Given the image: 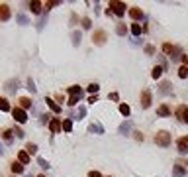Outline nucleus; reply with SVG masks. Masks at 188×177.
Wrapping results in <instances>:
<instances>
[{"instance_id":"09e8293b","label":"nucleus","mask_w":188,"mask_h":177,"mask_svg":"<svg viewBox=\"0 0 188 177\" xmlns=\"http://www.w3.org/2000/svg\"><path fill=\"white\" fill-rule=\"evenodd\" d=\"M98 100V97H96V94H90V99H88V102H92V105H94V102H96Z\"/></svg>"},{"instance_id":"39448f33","label":"nucleus","mask_w":188,"mask_h":177,"mask_svg":"<svg viewBox=\"0 0 188 177\" xmlns=\"http://www.w3.org/2000/svg\"><path fill=\"white\" fill-rule=\"evenodd\" d=\"M12 116H14V120H16V122H20V124H24V122L27 120V114H26V110H24V108H20V106L12 108Z\"/></svg>"},{"instance_id":"79ce46f5","label":"nucleus","mask_w":188,"mask_h":177,"mask_svg":"<svg viewBox=\"0 0 188 177\" xmlns=\"http://www.w3.org/2000/svg\"><path fill=\"white\" fill-rule=\"evenodd\" d=\"M145 53H147V55H153V53H155V47H153V46H145Z\"/></svg>"},{"instance_id":"e433bc0d","label":"nucleus","mask_w":188,"mask_h":177,"mask_svg":"<svg viewBox=\"0 0 188 177\" xmlns=\"http://www.w3.org/2000/svg\"><path fill=\"white\" fill-rule=\"evenodd\" d=\"M172 49H175V46H172V43H165V46H163V51H165V53H172Z\"/></svg>"},{"instance_id":"cd10ccee","label":"nucleus","mask_w":188,"mask_h":177,"mask_svg":"<svg viewBox=\"0 0 188 177\" xmlns=\"http://www.w3.org/2000/svg\"><path fill=\"white\" fill-rule=\"evenodd\" d=\"M163 71H165V69H163V67H159V65H157V67L153 69V73H151V77H153V79H159V77L163 75Z\"/></svg>"},{"instance_id":"f8f14e48","label":"nucleus","mask_w":188,"mask_h":177,"mask_svg":"<svg viewBox=\"0 0 188 177\" xmlns=\"http://www.w3.org/2000/svg\"><path fill=\"white\" fill-rule=\"evenodd\" d=\"M6 91L8 93H16V88H18V79H10V81H6Z\"/></svg>"},{"instance_id":"f03ea898","label":"nucleus","mask_w":188,"mask_h":177,"mask_svg":"<svg viewBox=\"0 0 188 177\" xmlns=\"http://www.w3.org/2000/svg\"><path fill=\"white\" fill-rule=\"evenodd\" d=\"M188 173V164L184 159H178L175 165H172V177H184Z\"/></svg>"},{"instance_id":"4c0bfd02","label":"nucleus","mask_w":188,"mask_h":177,"mask_svg":"<svg viewBox=\"0 0 188 177\" xmlns=\"http://www.w3.org/2000/svg\"><path fill=\"white\" fill-rule=\"evenodd\" d=\"M61 2L59 0H51V2H45V10H49V8H53V6H59Z\"/></svg>"},{"instance_id":"4468645a","label":"nucleus","mask_w":188,"mask_h":177,"mask_svg":"<svg viewBox=\"0 0 188 177\" xmlns=\"http://www.w3.org/2000/svg\"><path fill=\"white\" fill-rule=\"evenodd\" d=\"M159 91H161V94H172V87H171L169 81H163V83H161V88H159Z\"/></svg>"},{"instance_id":"f3484780","label":"nucleus","mask_w":188,"mask_h":177,"mask_svg":"<svg viewBox=\"0 0 188 177\" xmlns=\"http://www.w3.org/2000/svg\"><path fill=\"white\" fill-rule=\"evenodd\" d=\"M18 161H20V164H24V165H26V164H30V153H27L26 150H24V152H20V153H18Z\"/></svg>"},{"instance_id":"a18cd8bd","label":"nucleus","mask_w":188,"mask_h":177,"mask_svg":"<svg viewBox=\"0 0 188 177\" xmlns=\"http://www.w3.org/2000/svg\"><path fill=\"white\" fill-rule=\"evenodd\" d=\"M133 134H135V140H137V142H143V134H141V132H133Z\"/></svg>"},{"instance_id":"ea45409f","label":"nucleus","mask_w":188,"mask_h":177,"mask_svg":"<svg viewBox=\"0 0 188 177\" xmlns=\"http://www.w3.org/2000/svg\"><path fill=\"white\" fill-rule=\"evenodd\" d=\"M90 26H92V20H90V18H82V28L88 30Z\"/></svg>"},{"instance_id":"72a5a7b5","label":"nucleus","mask_w":188,"mask_h":177,"mask_svg":"<svg viewBox=\"0 0 188 177\" xmlns=\"http://www.w3.org/2000/svg\"><path fill=\"white\" fill-rule=\"evenodd\" d=\"M131 34L133 35H141V26L139 24H131Z\"/></svg>"},{"instance_id":"20e7f679","label":"nucleus","mask_w":188,"mask_h":177,"mask_svg":"<svg viewBox=\"0 0 188 177\" xmlns=\"http://www.w3.org/2000/svg\"><path fill=\"white\" fill-rule=\"evenodd\" d=\"M108 40V34L104 32V30H96V32L92 34V43L94 46H104Z\"/></svg>"},{"instance_id":"1a4fd4ad","label":"nucleus","mask_w":188,"mask_h":177,"mask_svg":"<svg viewBox=\"0 0 188 177\" xmlns=\"http://www.w3.org/2000/svg\"><path fill=\"white\" fill-rule=\"evenodd\" d=\"M176 148H178L180 153H186L188 152V136H180L176 140Z\"/></svg>"},{"instance_id":"a878e982","label":"nucleus","mask_w":188,"mask_h":177,"mask_svg":"<svg viewBox=\"0 0 188 177\" xmlns=\"http://www.w3.org/2000/svg\"><path fill=\"white\" fill-rule=\"evenodd\" d=\"M0 110H2V112H8V110H12V108H10V102L6 100V99H0Z\"/></svg>"},{"instance_id":"2f4dec72","label":"nucleus","mask_w":188,"mask_h":177,"mask_svg":"<svg viewBox=\"0 0 188 177\" xmlns=\"http://www.w3.org/2000/svg\"><path fill=\"white\" fill-rule=\"evenodd\" d=\"M81 40H82L81 32H73V46H78V43H81Z\"/></svg>"},{"instance_id":"c9c22d12","label":"nucleus","mask_w":188,"mask_h":177,"mask_svg":"<svg viewBox=\"0 0 188 177\" xmlns=\"http://www.w3.org/2000/svg\"><path fill=\"white\" fill-rule=\"evenodd\" d=\"M98 91H100V87H98L96 83H92V85H88V93H90V94H96Z\"/></svg>"},{"instance_id":"4be33fe9","label":"nucleus","mask_w":188,"mask_h":177,"mask_svg":"<svg viewBox=\"0 0 188 177\" xmlns=\"http://www.w3.org/2000/svg\"><path fill=\"white\" fill-rule=\"evenodd\" d=\"M88 130L92 132V134H104V128L100 126V124H96V122H94V124H90V126H88Z\"/></svg>"},{"instance_id":"37998d69","label":"nucleus","mask_w":188,"mask_h":177,"mask_svg":"<svg viewBox=\"0 0 188 177\" xmlns=\"http://www.w3.org/2000/svg\"><path fill=\"white\" fill-rule=\"evenodd\" d=\"M37 164H39L41 167H49V164H47V161L43 159V158H37Z\"/></svg>"},{"instance_id":"ddd939ff","label":"nucleus","mask_w":188,"mask_h":177,"mask_svg":"<svg viewBox=\"0 0 188 177\" xmlns=\"http://www.w3.org/2000/svg\"><path fill=\"white\" fill-rule=\"evenodd\" d=\"M2 140H4L6 144H12V142H14V130H8V128H6V130L2 132Z\"/></svg>"},{"instance_id":"c03bdc74","label":"nucleus","mask_w":188,"mask_h":177,"mask_svg":"<svg viewBox=\"0 0 188 177\" xmlns=\"http://www.w3.org/2000/svg\"><path fill=\"white\" fill-rule=\"evenodd\" d=\"M84 114H86V108H84V106H81V108H78V120H81V118H82Z\"/></svg>"},{"instance_id":"f704fd0d","label":"nucleus","mask_w":188,"mask_h":177,"mask_svg":"<svg viewBox=\"0 0 188 177\" xmlns=\"http://www.w3.org/2000/svg\"><path fill=\"white\" fill-rule=\"evenodd\" d=\"M171 59H172V61H176V59H180V49H178V47H175V49H172V53H171Z\"/></svg>"},{"instance_id":"6ab92c4d","label":"nucleus","mask_w":188,"mask_h":177,"mask_svg":"<svg viewBox=\"0 0 188 177\" xmlns=\"http://www.w3.org/2000/svg\"><path fill=\"white\" fill-rule=\"evenodd\" d=\"M10 169H12L16 175H18V173H24V164H20V161H14V164L10 165Z\"/></svg>"},{"instance_id":"2eb2a0df","label":"nucleus","mask_w":188,"mask_h":177,"mask_svg":"<svg viewBox=\"0 0 188 177\" xmlns=\"http://www.w3.org/2000/svg\"><path fill=\"white\" fill-rule=\"evenodd\" d=\"M30 8L33 14H41V8H43V4L39 2V0H33V2H30Z\"/></svg>"},{"instance_id":"bb28decb","label":"nucleus","mask_w":188,"mask_h":177,"mask_svg":"<svg viewBox=\"0 0 188 177\" xmlns=\"http://www.w3.org/2000/svg\"><path fill=\"white\" fill-rule=\"evenodd\" d=\"M26 152L30 153V156H32V153H37V144H32V142H30V144L26 146Z\"/></svg>"},{"instance_id":"aec40b11","label":"nucleus","mask_w":188,"mask_h":177,"mask_svg":"<svg viewBox=\"0 0 188 177\" xmlns=\"http://www.w3.org/2000/svg\"><path fill=\"white\" fill-rule=\"evenodd\" d=\"M157 114H159V116H171V108H169L167 105H161V106L157 108Z\"/></svg>"},{"instance_id":"8fccbe9b","label":"nucleus","mask_w":188,"mask_h":177,"mask_svg":"<svg viewBox=\"0 0 188 177\" xmlns=\"http://www.w3.org/2000/svg\"><path fill=\"white\" fill-rule=\"evenodd\" d=\"M2 152H4V150H2V144H0V156H2Z\"/></svg>"},{"instance_id":"c85d7f7f","label":"nucleus","mask_w":188,"mask_h":177,"mask_svg":"<svg viewBox=\"0 0 188 177\" xmlns=\"http://www.w3.org/2000/svg\"><path fill=\"white\" fill-rule=\"evenodd\" d=\"M178 77L180 79H186L188 77V65H182V67L178 69Z\"/></svg>"},{"instance_id":"f257e3e1","label":"nucleus","mask_w":188,"mask_h":177,"mask_svg":"<svg viewBox=\"0 0 188 177\" xmlns=\"http://www.w3.org/2000/svg\"><path fill=\"white\" fill-rule=\"evenodd\" d=\"M171 134L167 130H161V132H157L155 134V144L157 146H161V148H167V146H171Z\"/></svg>"},{"instance_id":"9d476101","label":"nucleus","mask_w":188,"mask_h":177,"mask_svg":"<svg viewBox=\"0 0 188 177\" xmlns=\"http://www.w3.org/2000/svg\"><path fill=\"white\" fill-rule=\"evenodd\" d=\"M131 128H133V122H131V120H126L124 124H120V130H118V132H120L121 136H129Z\"/></svg>"},{"instance_id":"de8ad7c7","label":"nucleus","mask_w":188,"mask_h":177,"mask_svg":"<svg viewBox=\"0 0 188 177\" xmlns=\"http://www.w3.org/2000/svg\"><path fill=\"white\" fill-rule=\"evenodd\" d=\"M110 99H112V100H118L120 94H118V93H110Z\"/></svg>"},{"instance_id":"dca6fc26","label":"nucleus","mask_w":188,"mask_h":177,"mask_svg":"<svg viewBox=\"0 0 188 177\" xmlns=\"http://www.w3.org/2000/svg\"><path fill=\"white\" fill-rule=\"evenodd\" d=\"M45 102H47V106L53 110V112H61V105H57V102L53 100V99H45Z\"/></svg>"},{"instance_id":"a211bd4d","label":"nucleus","mask_w":188,"mask_h":177,"mask_svg":"<svg viewBox=\"0 0 188 177\" xmlns=\"http://www.w3.org/2000/svg\"><path fill=\"white\" fill-rule=\"evenodd\" d=\"M129 16H131V20H141L143 12H141V8H131L129 10Z\"/></svg>"},{"instance_id":"7ed1b4c3","label":"nucleus","mask_w":188,"mask_h":177,"mask_svg":"<svg viewBox=\"0 0 188 177\" xmlns=\"http://www.w3.org/2000/svg\"><path fill=\"white\" fill-rule=\"evenodd\" d=\"M108 10L116 16H124L126 14V4L120 2V0H110V6H108Z\"/></svg>"},{"instance_id":"412c9836","label":"nucleus","mask_w":188,"mask_h":177,"mask_svg":"<svg viewBox=\"0 0 188 177\" xmlns=\"http://www.w3.org/2000/svg\"><path fill=\"white\" fill-rule=\"evenodd\" d=\"M18 102H20V108H24V110L26 108H32V99H27V97H22Z\"/></svg>"},{"instance_id":"6e6552de","label":"nucleus","mask_w":188,"mask_h":177,"mask_svg":"<svg viewBox=\"0 0 188 177\" xmlns=\"http://www.w3.org/2000/svg\"><path fill=\"white\" fill-rule=\"evenodd\" d=\"M49 130H51L53 134H59V132L63 130V120H59V118H51V120H49Z\"/></svg>"},{"instance_id":"7c9ffc66","label":"nucleus","mask_w":188,"mask_h":177,"mask_svg":"<svg viewBox=\"0 0 188 177\" xmlns=\"http://www.w3.org/2000/svg\"><path fill=\"white\" fill-rule=\"evenodd\" d=\"M69 93L71 94H82V88L78 85H73V87H69Z\"/></svg>"},{"instance_id":"603ef678","label":"nucleus","mask_w":188,"mask_h":177,"mask_svg":"<svg viewBox=\"0 0 188 177\" xmlns=\"http://www.w3.org/2000/svg\"><path fill=\"white\" fill-rule=\"evenodd\" d=\"M27 177H32V175H27Z\"/></svg>"},{"instance_id":"49530a36","label":"nucleus","mask_w":188,"mask_h":177,"mask_svg":"<svg viewBox=\"0 0 188 177\" xmlns=\"http://www.w3.org/2000/svg\"><path fill=\"white\" fill-rule=\"evenodd\" d=\"M88 177H102V175H100V171H90Z\"/></svg>"},{"instance_id":"0eeeda50","label":"nucleus","mask_w":188,"mask_h":177,"mask_svg":"<svg viewBox=\"0 0 188 177\" xmlns=\"http://www.w3.org/2000/svg\"><path fill=\"white\" fill-rule=\"evenodd\" d=\"M139 105H141V108H149L151 106V91L149 88H143L141 91V102Z\"/></svg>"},{"instance_id":"3c124183","label":"nucleus","mask_w":188,"mask_h":177,"mask_svg":"<svg viewBox=\"0 0 188 177\" xmlns=\"http://www.w3.org/2000/svg\"><path fill=\"white\" fill-rule=\"evenodd\" d=\"M37 177H45V175H37Z\"/></svg>"},{"instance_id":"58836bf2","label":"nucleus","mask_w":188,"mask_h":177,"mask_svg":"<svg viewBox=\"0 0 188 177\" xmlns=\"http://www.w3.org/2000/svg\"><path fill=\"white\" fill-rule=\"evenodd\" d=\"M27 88H30L32 93H35V91H37V87H35V83H33V79H27Z\"/></svg>"},{"instance_id":"b1692460","label":"nucleus","mask_w":188,"mask_h":177,"mask_svg":"<svg viewBox=\"0 0 188 177\" xmlns=\"http://www.w3.org/2000/svg\"><path fill=\"white\" fill-rule=\"evenodd\" d=\"M82 99V94H71V99H69V106H77L78 102H81Z\"/></svg>"},{"instance_id":"c756f323","label":"nucleus","mask_w":188,"mask_h":177,"mask_svg":"<svg viewBox=\"0 0 188 177\" xmlns=\"http://www.w3.org/2000/svg\"><path fill=\"white\" fill-rule=\"evenodd\" d=\"M63 130L65 132H71V130H73V120H69V118H67V120H63Z\"/></svg>"},{"instance_id":"5701e85b","label":"nucleus","mask_w":188,"mask_h":177,"mask_svg":"<svg viewBox=\"0 0 188 177\" xmlns=\"http://www.w3.org/2000/svg\"><path fill=\"white\" fill-rule=\"evenodd\" d=\"M16 20H18V24H20V26H27V24H30V18H27L26 14H22V12L16 16Z\"/></svg>"},{"instance_id":"a19ab883","label":"nucleus","mask_w":188,"mask_h":177,"mask_svg":"<svg viewBox=\"0 0 188 177\" xmlns=\"http://www.w3.org/2000/svg\"><path fill=\"white\" fill-rule=\"evenodd\" d=\"M14 134H16V138H24V136H26L22 128H14Z\"/></svg>"},{"instance_id":"423d86ee","label":"nucleus","mask_w":188,"mask_h":177,"mask_svg":"<svg viewBox=\"0 0 188 177\" xmlns=\"http://www.w3.org/2000/svg\"><path fill=\"white\" fill-rule=\"evenodd\" d=\"M175 114H176V118L180 122H186L188 124V106L186 105H180L176 110H175Z\"/></svg>"},{"instance_id":"473e14b6","label":"nucleus","mask_w":188,"mask_h":177,"mask_svg":"<svg viewBox=\"0 0 188 177\" xmlns=\"http://www.w3.org/2000/svg\"><path fill=\"white\" fill-rule=\"evenodd\" d=\"M120 112L124 116H129V112H131V108H129L127 105H120Z\"/></svg>"},{"instance_id":"9b49d317","label":"nucleus","mask_w":188,"mask_h":177,"mask_svg":"<svg viewBox=\"0 0 188 177\" xmlns=\"http://www.w3.org/2000/svg\"><path fill=\"white\" fill-rule=\"evenodd\" d=\"M10 20V6L8 4H0V22Z\"/></svg>"},{"instance_id":"393cba45","label":"nucleus","mask_w":188,"mask_h":177,"mask_svg":"<svg viewBox=\"0 0 188 177\" xmlns=\"http://www.w3.org/2000/svg\"><path fill=\"white\" fill-rule=\"evenodd\" d=\"M116 34H118V35H126V34H127V28H126V24H121V22H120V24L116 26Z\"/></svg>"}]
</instances>
